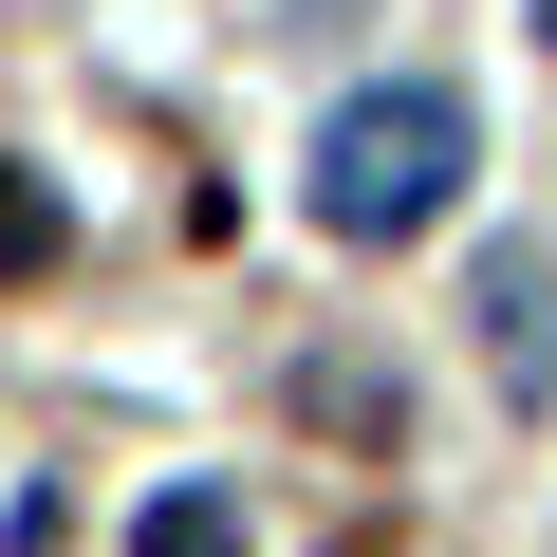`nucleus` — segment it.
I'll return each mask as SVG.
<instances>
[{
	"instance_id": "f257e3e1",
	"label": "nucleus",
	"mask_w": 557,
	"mask_h": 557,
	"mask_svg": "<svg viewBox=\"0 0 557 557\" xmlns=\"http://www.w3.org/2000/svg\"><path fill=\"white\" fill-rule=\"evenodd\" d=\"M465 168H483L465 94H428V75H372V94H335V112H317V168H298V205H317L335 242H428V223L465 205Z\"/></svg>"
},
{
	"instance_id": "f03ea898",
	"label": "nucleus",
	"mask_w": 557,
	"mask_h": 557,
	"mask_svg": "<svg viewBox=\"0 0 557 557\" xmlns=\"http://www.w3.org/2000/svg\"><path fill=\"white\" fill-rule=\"evenodd\" d=\"M465 354L502 409H557V242H483L465 260Z\"/></svg>"
},
{
	"instance_id": "7ed1b4c3",
	"label": "nucleus",
	"mask_w": 557,
	"mask_h": 557,
	"mask_svg": "<svg viewBox=\"0 0 557 557\" xmlns=\"http://www.w3.org/2000/svg\"><path fill=\"white\" fill-rule=\"evenodd\" d=\"M57 260H75V205H57L20 149H0V278H57Z\"/></svg>"
},
{
	"instance_id": "39448f33",
	"label": "nucleus",
	"mask_w": 557,
	"mask_h": 557,
	"mask_svg": "<svg viewBox=\"0 0 557 557\" xmlns=\"http://www.w3.org/2000/svg\"><path fill=\"white\" fill-rule=\"evenodd\" d=\"M539 38H557V0H539Z\"/></svg>"
},
{
	"instance_id": "20e7f679",
	"label": "nucleus",
	"mask_w": 557,
	"mask_h": 557,
	"mask_svg": "<svg viewBox=\"0 0 557 557\" xmlns=\"http://www.w3.org/2000/svg\"><path fill=\"white\" fill-rule=\"evenodd\" d=\"M131 557H260V539H242V502H223V483H168V502L131 520Z\"/></svg>"
}]
</instances>
